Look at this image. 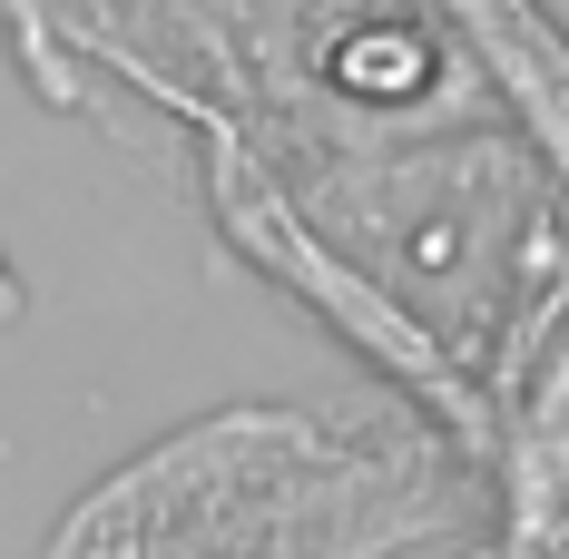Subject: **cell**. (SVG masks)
<instances>
[{"instance_id":"1","label":"cell","mask_w":569,"mask_h":559,"mask_svg":"<svg viewBox=\"0 0 569 559\" xmlns=\"http://www.w3.org/2000/svg\"><path fill=\"white\" fill-rule=\"evenodd\" d=\"M0 325H20V276H10V256H0Z\"/></svg>"}]
</instances>
